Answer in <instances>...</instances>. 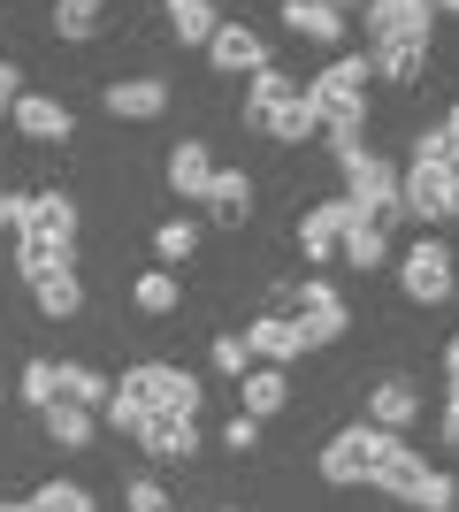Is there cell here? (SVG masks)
<instances>
[{"label": "cell", "mask_w": 459, "mask_h": 512, "mask_svg": "<svg viewBox=\"0 0 459 512\" xmlns=\"http://www.w3.org/2000/svg\"><path fill=\"white\" fill-rule=\"evenodd\" d=\"M414 474H421V451L406 444L398 428L352 421V428H337V436L322 444V482H337V490L368 482V490H383V497H398V505H406Z\"/></svg>", "instance_id": "obj_1"}, {"label": "cell", "mask_w": 459, "mask_h": 512, "mask_svg": "<svg viewBox=\"0 0 459 512\" xmlns=\"http://www.w3.org/2000/svg\"><path fill=\"white\" fill-rule=\"evenodd\" d=\"M429 8L421 0H368L360 8V31H368V62H375V77H414L421 62H429Z\"/></svg>", "instance_id": "obj_2"}, {"label": "cell", "mask_w": 459, "mask_h": 512, "mask_svg": "<svg viewBox=\"0 0 459 512\" xmlns=\"http://www.w3.org/2000/svg\"><path fill=\"white\" fill-rule=\"evenodd\" d=\"M368 85H375V62L368 54H337V62L314 77V107H322V138L337 153H352L360 146V123H368Z\"/></svg>", "instance_id": "obj_3"}, {"label": "cell", "mask_w": 459, "mask_h": 512, "mask_svg": "<svg viewBox=\"0 0 459 512\" xmlns=\"http://www.w3.org/2000/svg\"><path fill=\"white\" fill-rule=\"evenodd\" d=\"M16 253H23V276L77 253V199H69V192H31V199H23V214H16Z\"/></svg>", "instance_id": "obj_4"}, {"label": "cell", "mask_w": 459, "mask_h": 512, "mask_svg": "<svg viewBox=\"0 0 459 512\" xmlns=\"http://www.w3.org/2000/svg\"><path fill=\"white\" fill-rule=\"evenodd\" d=\"M115 390L138 398L153 421H199V375H184V367H169V360H138Z\"/></svg>", "instance_id": "obj_5"}, {"label": "cell", "mask_w": 459, "mask_h": 512, "mask_svg": "<svg viewBox=\"0 0 459 512\" xmlns=\"http://www.w3.org/2000/svg\"><path fill=\"white\" fill-rule=\"evenodd\" d=\"M337 169H345V199L368 214V222H391V214H406V176H398L383 153L352 146V153H337Z\"/></svg>", "instance_id": "obj_6"}, {"label": "cell", "mask_w": 459, "mask_h": 512, "mask_svg": "<svg viewBox=\"0 0 459 512\" xmlns=\"http://www.w3.org/2000/svg\"><path fill=\"white\" fill-rule=\"evenodd\" d=\"M398 283H406V299H414V306H444V299H452V253H444L437 237H414V253H406Z\"/></svg>", "instance_id": "obj_7"}, {"label": "cell", "mask_w": 459, "mask_h": 512, "mask_svg": "<svg viewBox=\"0 0 459 512\" xmlns=\"http://www.w3.org/2000/svg\"><path fill=\"white\" fill-rule=\"evenodd\" d=\"M352 222H368L352 199H322V207H306L299 253H306V260H337V253H345V230H352Z\"/></svg>", "instance_id": "obj_8"}, {"label": "cell", "mask_w": 459, "mask_h": 512, "mask_svg": "<svg viewBox=\"0 0 459 512\" xmlns=\"http://www.w3.org/2000/svg\"><path fill=\"white\" fill-rule=\"evenodd\" d=\"M406 214H414V222H444V214H459V169L414 161V169H406Z\"/></svg>", "instance_id": "obj_9"}, {"label": "cell", "mask_w": 459, "mask_h": 512, "mask_svg": "<svg viewBox=\"0 0 459 512\" xmlns=\"http://www.w3.org/2000/svg\"><path fill=\"white\" fill-rule=\"evenodd\" d=\"M245 337H253V360L261 367H291L299 352H314V337L299 329V314H261Z\"/></svg>", "instance_id": "obj_10"}, {"label": "cell", "mask_w": 459, "mask_h": 512, "mask_svg": "<svg viewBox=\"0 0 459 512\" xmlns=\"http://www.w3.org/2000/svg\"><path fill=\"white\" fill-rule=\"evenodd\" d=\"M207 62H215L222 77H261V69H268V46H261V31H245V23H222L215 39H207Z\"/></svg>", "instance_id": "obj_11"}, {"label": "cell", "mask_w": 459, "mask_h": 512, "mask_svg": "<svg viewBox=\"0 0 459 512\" xmlns=\"http://www.w3.org/2000/svg\"><path fill=\"white\" fill-rule=\"evenodd\" d=\"M16 130L31 138V146H62L69 130H77V115H69L54 92H23V100H16Z\"/></svg>", "instance_id": "obj_12"}, {"label": "cell", "mask_w": 459, "mask_h": 512, "mask_svg": "<svg viewBox=\"0 0 459 512\" xmlns=\"http://www.w3.org/2000/svg\"><path fill=\"white\" fill-rule=\"evenodd\" d=\"M23 283H31V299H39L46 321H69L77 306H85V283H77V268H69V260H54V268H31Z\"/></svg>", "instance_id": "obj_13"}, {"label": "cell", "mask_w": 459, "mask_h": 512, "mask_svg": "<svg viewBox=\"0 0 459 512\" xmlns=\"http://www.w3.org/2000/svg\"><path fill=\"white\" fill-rule=\"evenodd\" d=\"M291 299H299V329H306L314 344H337V337H345V299H337V291H329L322 276H314V283H299Z\"/></svg>", "instance_id": "obj_14"}, {"label": "cell", "mask_w": 459, "mask_h": 512, "mask_svg": "<svg viewBox=\"0 0 459 512\" xmlns=\"http://www.w3.org/2000/svg\"><path fill=\"white\" fill-rule=\"evenodd\" d=\"M215 176H222V169H215V153L199 146V138H184V146L169 153V192H176V199H199V207H207Z\"/></svg>", "instance_id": "obj_15"}, {"label": "cell", "mask_w": 459, "mask_h": 512, "mask_svg": "<svg viewBox=\"0 0 459 512\" xmlns=\"http://www.w3.org/2000/svg\"><path fill=\"white\" fill-rule=\"evenodd\" d=\"M100 100H108V115H123V123H153V115L169 107V85H161V77H123V85H108Z\"/></svg>", "instance_id": "obj_16"}, {"label": "cell", "mask_w": 459, "mask_h": 512, "mask_svg": "<svg viewBox=\"0 0 459 512\" xmlns=\"http://www.w3.org/2000/svg\"><path fill=\"white\" fill-rule=\"evenodd\" d=\"M284 31L291 39H314V46H337L345 39V8H329V0H284Z\"/></svg>", "instance_id": "obj_17"}, {"label": "cell", "mask_w": 459, "mask_h": 512, "mask_svg": "<svg viewBox=\"0 0 459 512\" xmlns=\"http://www.w3.org/2000/svg\"><path fill=\"white\" fill-rule=\"evenodd\" d=\"M414 413H421V390L406 383V375H391V383L368 390V421H375V428H406Z\"/></svg>", "instance_id": "obj_18"}, {"label": "cell", "mask_w": 459, "mask_h": 512, "mask_svg": "<svg viewBox=\"0 0 459 512\" xmlns=\"http://www.w3.org/2000/svg\"><path fill=\"white\" fill-rule=\"evenodd\" d=\"M161 16H169L176 46H207V39H215V31H222L215 0H161Z\"/></svg>", "instance_id": "obj_19"}, {"label": "cell", "mask_w": 459, "mask_h": 512, "mask_svg": "<svg viewBox=\"0 0 459 512\" xmlns=\"http://www.w3.org/2000/svg\"><path fill=\"white\" fill-rule=\"evenodd\" d=\"M268 138H284V146H306V138H322V107H314V92H291L284 107H276V123H268Z\"/></svg>", "instance_id": "obj_20"}, {"label": "cell", "mask_w": 459, "mask_h": 512, "mask_svg": "<svg viewBox=\"0 0 459 512\" xmlns=\"http://www.w3.org/2000/svg\"><path fill=\"white\" fill-rule=\"evenodd\" d=\"M138 444H146L161 467H176V459H192V451H199V421H146Z\"/></svg>", "instance_id": "obj_21"}, {"label": "cell", "mask_w": 459, "mask_h": 512, "mask_svg": "<svg viewBox=\"0 0 459 512\" xmlns=\"http://www.w3.org/2000/svg\"><path fill=\"white\" fill-rule=\"evenodd\" d=\"M39 421H46V436H54L62 451H85L92 428H100V413H92V406H69V398H62V406H46Z\"/></svg>", "instance_id": "obj_22"}, {"label": "cell", "mask_w": 459, "mask_h": 512, "mask_svg": "<svg viewBox=\"0 0 459 512\" xmlns=\"http://www.w3.org/2000/svg\"><path fill=\"white\" fill-rule=\"evenodd\" d=\"M238 398H245V413H253V421H268V413H284V398H291L284 367H253V375L238 383Z\"/></svg>", "instance_id": "obj_23"}, {"label": "cell", "mask_w": 459, "mask_h": 512, "mask_svg": "<svg viewBox=\"0 0 459 512\" xmlns=\"http://www.w3.org/2000/svg\"><path fill=\"white\" fill-rule=\"evenodd\" d=\"M291 92H299V85H291L284 69H261V77H253V92H245V123L268 130V123H276V107H284Z\"/></svg>", "instance_id": "obj_24"}, {"label": "cell", "mask_w": 459, "mask_h": 512, "mask_svg": "<svg viewBox=\"0 0 459 512\" xmlns=\"http://www.w3.org/2000/svg\"><path fill=\"white\" fill-rule=\"evenodd\" d=\"M207 214H215V222H230V230H238L245 214H253V176L222 169V176H215V192H207Z\"/></svg>", "instance_id": "obj_25"}, {"label": "cell", "mask_w": 459, "mask_h": 512, "mask_svg": "<svg viewBox=\"0 0 459 512\" xmlns=\"http://www.w3.org/2000/svg\"><path fill=\"white\" fill-rule=\"evenodd\" d=\"M62 398H69V406H92V413H108L115 383L100 375V367H77V360H62Z\"/></svg>", "instance_id": "obj_26"}, {"label": "cell", "mask_w": 459, "mask_h": 512, "mask_svg": "<svg viewBox=\"0 0 459 512\" xmlns=\"http://www.w3.org/2000/svg\"><path fill=\"white\" fill-rule=\"evenodd\" d=\"M100 8H108V0H54V39H92V31H100Z\"/></svg>", "instance_id": "obj_27"}, {"label": "cell", "mask_w": 459, "mask_h": 512, "mask_svg": "<svg viewBox=\"0 0 459 512\" xmlns=\"http://www.w3.org/2000/svg\"><path fill=\"white\" fill-rule=\"evenodd\" d=\"M16 398H23V406H62V367H54V360H31V367H23V383H16Z\"/></svg>", "instance_id": "obj_28"}, {"label": "cell", "mask_w": 459, "mask_h": 512, "mask_svg": "<svg viewBox=\"0 0 459 512\" xmlns=\"http://www.w3.org/2000/svg\"><path fill=\"white\" fill-rule=\"evenodd\" d=\"M345 260H352V268H383V260H391L383 222H352V230H345Z\"/></svg>", "instance_id": "obj_29"}, {"label": "cell", "mask_w": 459, "mask_h": 512, "mask_svg": "<svg viewBox=\"0 0 459 512\" xmlns=\"http://www.w3.org/2000/svg\"><path fill=\"white\" fill-rule=\"evenodd\" d=\"M153 253L169 260V268H176V260H192V253H199V222H184V214H169V222L153 230Z\"/></svg>", "instance_id": "obj_30"}, {"label": "cell", "mask_w": 459, "mask_h": 512, "mask_svg": "<svg viewBox=\"0 0 459 512\" xmlns=\"http://www.w3.org/2000/svg\"><path fill=\"white\" fill-rule=\"evenodd\" d=\"M131 306H138V314H176V276H169V268H146L138 291H131Z\"/></svg>", "instance_id": "obj_31"}, {"label": "cell", "mask_w": 459, "mask_h": 512, "mask_svg": "<svg viewBox=\"0 0 459 512\" xmlns=\"http://www.w3.org/2000/svg\"><path fill=\"white\" fill-rule=\"evenodd\" d=\"M452 474H437V467H421L414 474V490H406V505H414V512H452Z\"/></svg>", "instance_id": "obj_32"}, {"label": "cell", "mask_w": 459, "mask_h": 512, "mask_svg": "<svg viewBox=\"0 0 459 512\" xmlns=\"http://www.w3.org/2000/svg\"><path fill=\"white\" fill-rule=\"evenodd\" d=\"M31 505H39V512H100L85 482H39V490H31Z\"/></svg>", "instance_id": "obj_33"}, {"label": "cell", "mask_w": 459, "mask_h": 512, "mask_svg": "<svg viewBox=\"0 0 459 512\" xmlns=\"http://www.w3.org/2000/svg\"><path fill=\"white\" fill-rule=\"evenodd\" d=\"M215 367H222V375H238V383H245V375L261 367V360H253V337H245V329H238V337H215Z\"/></svg>", "instance_id": "obj_34"}, {"label": "cell", "mask_w": 459, "mask_h": 512, "mask_svg": "<svg viewBox=\"0 0 459 512\" xmlns=\"http://www.w3.org/2000/svg\"><path fill=\"white\" fill-rule=\"evenodd\" d=\"M100 421H108L115 436H146V421H153V413L138 406V398H123V390H115V398H108V413H100Z\"/></svg>", "instance_id": "obj_35"}, {"label": "cell", "mask_w": 459, "mask_h": 512, "mask_svg": "<svg viewBox=\"0 0 459 512\" xmlns=\"http://www.w3.org/2000/svg\"><path fill=\"white\" fill-rule=\"evenodd\" d=\"M123 505H131V512H169V490H161V482H131Z\"/></svg>", "instance_id": "obj_36"}, {"label": "cell", "mask_w": 459, "mask_h": 512, "mask_svg": "<svg viewBox=\"0 0 459 512\" xmlns=\"http://www.w3.org/2000/svg\"><path fill=\"white\" fill-rule=\"evenodd\" d=\"M222 444H230V451H253V444H261V421H253V413H230Z\"/></svg>", "instance_id": "obj_37"}, {"label": "cell", "mask_w": 459, "mask_h": 512, "mask_svg": "<svg viewBox=\"0 0 459 512\" xmlns=\"http://www.w3.org/2000/svg\"><path fill=\"white\" fill-rule=\"evenodd\" d=\"M16 100H23V77L16 62H0V115H16Z\"/></svg>", "instance_id": "obj_38"}, {"label": "cell", "mask_w": 459, "mask_h": 512, "mask_svg": "<svg viewBox=\"0 0 459 512\" xmlns=\"http://www.w3.org/2000/svg\"><path fill=\"white\" fill-rule=\"evenodd\" d=\"M444 444H459V383H452V398H444Z\"/></svg>", "instance_id": "obj_39"}, {"label": "cell", "mask_w": 459, "mask_h": 512, "mask_svg": "<svg viewBox=\"0 0 459 512\" xmlns=\"http://www.w3.org/2000/svg\"><path fill=\"white\" fill-rule=\"evenodd\" d=\"M16 214H23V199H16V192H0V230H16Z\"/></svg>", "instance_id": "obj_40"}, {"label": "cell", "mask_w": 459, "mask_h": 512, "mask_svg": "<svg viewBox=\"0 0 459 512\" xmlns=\"http://www.w3.org/2000/svg\"><path fill=\"white\" fill-rule=\"evenodd\" d=\"M444 375H452V383H459V337L444 344Z\"/></svg>", "instance_id": "obj_41"}, {"label": "cell", "mask_w": 459, "mask_h": 512, "mask_svg": "<svg viewBox=\"0 0 459 512\" xmlns=\"http://www.w3.org/2000/svg\"><path fill=\"white\" fill-rule=\"evenodd\" d=\"M0 512H39V505H31V497H0Z\"/></svg>", "instance_id": "obj_42"}, {"label": "cell", "mask_w": 459, "mask_h": 512, "mask_svg": "<svg viewBox=\"0 0 459 512\" xmlns=\"http://www.w3.org/2000/svg\"><path fill=\"white\" fill-rule=\"evenodd\" d=\"M429 8H437V16H459V0H429Z\"/></svg>", "instance_id": "obj_43"}, {"label": "cell", "mask_w": 459, "mask_h": 512, "mask_svg": "<svg viewBox=\"0 0 459 512\" xmlns=\"http://www.w3.org/2000/svg\"><path fill=\"white\" fill-rule=\"evenodd\" d=\"M444 130H452V146H459V107H452V115H444Z\"/></svg>", "instance_id": "obj_44"}, {"label": "cell", "mask_w": 459, "mask_h": 512, "mask_svg": "<svg viewBox=\"0 0 459 512\" xmlns=\"http://www.w3.org/2000/svg\"><path fill=\"white\" fill-rule=\"evenodd\" d=\"M329 8H368V0H329Z\"/></svg>", "instance_id": "obj_45"}, {"label": "cell", "mask_w": 459, "mask_h": 512, "mask_svg": "<svg viewBox=\"0 0 459 512\" xmlns=\"http://www.w3.org/2000/svg\"><path fill=\"white\" fill-rule=\"evenodd\" d=\"M421 8H429V0H421ZM429 16H437V8H429Z\"/></svg>", "instance_id": "obj_46"}, {"label": "cell", "mask_w": 459, "mask_h": 512, "mask_svg": "<svg viewBox=\"0 0 459 512\" xmlns=\"http://www.w3.org/2000/svg\"><path fill=\"white\" fill-rule=\"evenodd\" d=\"M222 512H238V505H222Z\"/></svg>", "instance_id": "obj_47"}]
</instances>
